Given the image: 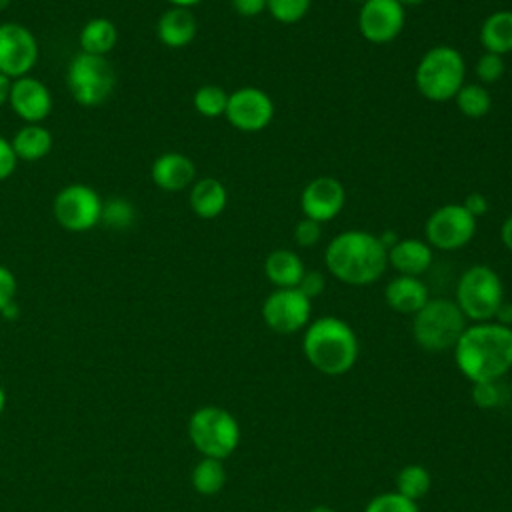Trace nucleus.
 <instances>
[{
    "instance_id": "obj_32",
    "label": "nucleus",
    "mask_w": 512,
    "mask_h": 512,
    "mask_svg": "<svg viewBox=\"0 0 512 512\" xmlns=\"http://www.w3.org/2000/svg\"><path fill=\"white\" fill-rule=\"evenodd\" d=\"M504 70H506L504 56L494 54V52H482L474 66V72H476L480 84H484V86L498 82L504 76Z\"/></svg>"
},
{
    "instance_id": "obj_21",
    "label": "nucleus",
    "mask_w": 512,
    "mask_h": 512,
    "mask_svg": "<svg viewBox=\"0 0 512 512\" xmlns=\"http://www.w3.org/2000/svg\"><path fill=\"white\" fill-rule=\"evenodd\" d=\"M188 202L192 212L202 220H214L218 218L228 204V190L226 186L212 176L196 178L190 186Z\"/></svg>"
},
{
    "instance_id": "obj_19",
    "label": "nucleus",
    "mask_w": 512,
    "mask_h": 512,
    "mask_svg": "<svg viewBox=\"0 0 512 512\" xmlns=\"http://www.w3.org/2000/svg\"><path fill=\"white\" fill-rule=\"evenodd\" d=\"M434 260L432 246L420 238H398V242L388 248V266L398 274L422 276Z\"/></svg>"
},
{
    "instance_id": "obj_38",
    "label": "nucleus",
    "mask_w": 512,
    "mask_h": 512,
    "mask_svg": "<svg viewBox=\"0 0 512 512\" xmlns=\"http://www.w3.org/2000/svg\"><path fill=\"white\" fill-rule=\"evenodd\" d=\"M16 164H18V158H16V154L12 150L10 140L0 136V182L14 174Z\"/></svg>"
},
{
    "instance_id": "obj_25",
    "label": "nucleus",
    "mask_w": 512,
    "mask_h": 512,
    "mask_svg": "<svg viewBox=\"0 0 512 512\" xmlns=\"http://www.w3.org/2000/svg\"><path fill=\"white\" fill-rule=\"evenodd\" d=\"M116 42H118L116 24L104 16L90 18L78 34L80 52L94 54V56H106L108 52L114 50Z\"/></svg>"
},
{
    "instance_id": "obj_20",
    "label": "nucleus",
    "mask_w": 512,
    "mask_h": 512,
    "mask_svg": "<svg viewBox=\"0 0 512 512\" xmlns=\"http://www.w3.org/2000/svg\"><path fill=\"white\" fill-rule=\"evenodd\" d=\"M198 32L196 16L190 8L170 6L164 10L156 22V36L168 48L188 46Z\"/></svg>"
},
{
    "instance_id": "obj_8",
    "label": "nucleus",
    "mask_w": 512,
    "mask_h": 512,
    "mask_svg": "<svg viewBox=\"0 0 512 512\" xmlns=\"http://www.w3.org/2000/svg\"><path fill=\"white\" fill-rule=\"evenodd\" d=\"M188 436L194 448L206 458L224 460L240 442V426L228 410L218 406H202L190 416Z\"/></svg>"
},
{
    "instance_id": "obj_27",
    "label": "nucleus",
    "mask_w": 512,
    "mask_h": 512,
    "mask_svg": "<svg viewBox=\"0 0 512 512\" xmlns=\"http://www.w3.org/2000/svg\"><path fill=\"white\" fill-rule=\"evenodd\" d=\"M226 482V470L222 460L216 458H202L192 470V486L202 496H214L222 490Z\"/></svg>"
},
{
    "instance_id": "obj_11",
    "label": "nucleus",
    "mask_w": 512,
    "mask_h": 512,
    "mask_svg": "<svg viewBox=\"0 0 512 512\" xmlns=\"http://www.w3.org/2000/svg\"><path fill=\"white\" fill-rule=\"evenodd\" d=\"M312 300L298 288H276L262 304V318L276 334H294L310 324Z\"/></svg>"
},
{
    "instance_id": "obj_44",
    "label": "nucleus",
    "mask_w": 512,
    "mask_h": 512,
    "mask_svg": "<svg viewBox=\"0 0 512 512\" xmlns=\"http://www.w3.org/2000/svg\"><path fill=\"white\" fill-rule=\"evenodd\" d=\"M0 314H2L6 320H14V318H18V306H16V300H14V302H10L8 306H4Z\"/></svg>"
},
{
    "instance_id": "obj_35",
    "label": "nucleus",
    "mask_w": 512,
    "mask_h": 512,
    "mask_svg": "<svg viewBox=\"0 0 512 512\" xmlns=\"http://www.w3.org/2000/svg\"><path fill=\"white\" fill-rule=\"evenodd\" d=\"M296 288H298L306 298L314 300V298H318V296L324 292V288H326V276H324L322 272H318V270H306Z\"/></svg>"
},
{
    "instance_id": "obj_30",
    "label": "nucleus",
    "mask_w": 512,
    "mask_h": 512,
    "mask_svg": "<svg viewBox=\"0 0 512 512\" xmlns=\"http://www.w3.org/2000/svg\"><path fill=\"white\" fill-rule=\"evenodd\" d=\"M312 8V0H266V10L280 24L300 22Z\"/></svg>"
},
{
    "instance_id": "obj_24",
    "label": "nucleus",
    "mask_w": 512,
    "mask_h": 512,
    "mask_svg": "<svg viewBox=\"0 0 512 512\" xmlns=\"http://www.w3.org/2000/svg\"><path fill=\"white\" fill-rule=\"evenodd\" d=\"M12 150L18 160L36 162L50 154L52 150V134L42 124H24L16 130L10 140Z\"/></svg>"
},
{
    "instance_id": "obj_46",
    "label": "nucleus",
    "mask_w": 512,
    "mask_h": 512,
    "mask_svg": "<svg viewBox=\"0 0 512 512\" xmlns=\"http://www.w3.org/2000/svg\"><path fill=\"white\" fill-rule=\"evenodd\" d=\"M398 4H402L404 8H408V6H418V4H424L426 0H396Z\"/></svg>"
},
{
    "instance_id": "obj_16",
    "label": "nucleus",
    "mask_w": 512,
    "mask_h": 512,
    "mask_svg": "<svg viewBox=\"0 0 512 512\" xmlns=\"http://www.w3.org/2000/svg\"><path fill=\"white\" fill-rule=\"evenodd\" d=\"M8 106L24 124H40L52 112V94L42 80L28 74L12 80Z\"/></svg>"
},
{
    "instance_id": "obj_2",
    "label": "nucleus",
    "mask_w": 512,
    "mask_h": 512,
    "mask_svg": "<svg viewBox=\"0 0 512 512\" xmlns=\"http://www.w3.org/2000/svg\"><path fill=\"white\" fill-rule=\"evenodd\" d=\"M324 264L336 280L350 286H368L386 272L388 250L378 240V234L352 228L328 242Z\"/></svg>"
},
{
    "instance_id": "obj_29",
    "label": "nucleus",
    "mask_w": 512,
    "mask_h": 512,
    "mask_svg": "<svg viewBox=\"0 0 512 512\" xmlns=\"http://www.w3.org/2000/svg\"><path fill=\"white\" fill-rule=\"evenodd\" d=\"M396 492L410 498V500H418L422 498L428 488H430V474L424 466L420 464H408L404 466L398 476H396Z\"/></svg>"
},
{
    "instance_id": "obj_3",
    "label": "nucleus",
    "mask_w": 512,
    "mask_h": 512,
    "mask_svg": "<svg viewBox=\"0 0 512 512\" xmlns=\"http://www.w3.org/2000/svg\"><path fill=\"white\" fill-rule=\"evenodd\" d=\"M302 350L318 372L340 376L358 360V338L342 318L322 316L306 326Z\"/></svg>"
},
{
    "instance_id": "obj_23",
    "label": "nucleus",
    "mask_w": 512,
    "mask_h": 512,
    "mask_svg": "<svg viewBox=\"0 0 512 512\" xmlns=\"http://www.w3.org/2000/svg\"><path fill=\"white\" fill-rule=\"evenodd\" d=\"M484 52L506 56L512 52V10H496L484 18L478 32Z\"/></svg>"
},
{
    "instance_id": "obj_33",
    "label": "nucleus",
    "mask_w": 512,
    "mask_h": 512,
    "mask_svg": "<svg viewBox=\"0 0 512 512\" xmlns=\"http://www.w3.org/2000/svg\"><path fill=\"white\" fill-rule=\"evenodd\" d=\"M134 220V208L124 198H112L110 202L102 204V220L112 228H126Z\"/></svg>"
},
{
    "instance_id": "obj_49",
    "label": "nucleus",
    "mask_w": 512,
    "mask_h": 512,
    "mask_svg": "<svg viewBox=\"0 0 512 512\" xmlns=\"http://www.w3.org/2000/svg\"><path fill=\"white\" fill-rule=\"evenodd\" d=\"M10 2H12V0H0V12H2V10H6V8L10 6Z\"/></svg>"
},
{
    "instance_id": "obj_12",
    "label": "nucleus",
    "mask_w": 512,
    "mask_h": 512,
    "mask_svg": "<svg viewBox=\"0 0 512 512\" xmlns=\"http://www.w3.org/2000/svg\"><path fill=\"white\" fill-rule=\"evenodd\" d=\"M38 62V42L20 22L0 24V72L12 80L28 76Z\"/></svg>"
},
{
    "instance_id": "obj_48",
    "label": "nucleus",
    "mask_w": 512,
    "mask_h": 512,
    "mask_svg": "<svg viewBox=\"0 0 512 512\" xmlns=\"http://www.w3.org/2000/svg\"><path fill=\"white\" fill-rule=\"evenodd\" d=\"M308 512H336V510H332L330 506H316V508H312Z\"/></svg>"
},
{
    "instance_id": "obj_9",
    "label": "nucleus",
    "mask_w": 512,
    "mask_h": 512,
    "mask_svg": "<svg viewBox=\"0 0 512 512\" xmlns=\"http://www.w3.org/2000/svg\"><path fill=\"white\" fill-rule=\"evenodd\" d=\"M476 226L478 220L462 206V202H448L430 212L424 224V236L432 250L454 252L474 238Z\"/></svg>"
},
{
    "instance_id": "obj_6",
    "label": "nucleus",
    "mask_w": 512,
    "mask_h": 512,
    "mask_svg": "<svg viewBox=\"0 0 512 512\" xmlns=\"http://www.w3.org/2000/svg\"><path fill=\"white\" fill-rule=\"evenodd\" d=\"M458 308L466 320L488 322L504 302V284L494 268L488 264H472L466 268L456 284Z\"/></svg>"
},
{
    "instance_id": "obj_43",
    "label": "nucleus",
    "mask_w": 512,
    "mask_h": 512,
    "mask_svg": "<svg viewBox=\"0 0 512 512\" xmlns=\"http://www.w3.org/2000/svg\"><path fill=\"white\" fill-rule=\"evenodd\" d=\"M10 88H12V78H8V76H4V74L0 72V106L8 104Z\"/></svg>"
},
{
    "instance_id": "obj_7",
    "label": "nucleus",
    "mask_w": 512,
    "mask_h": 512,
    "mask_svg": "<svg viewBox=\"0 0 512 512\" xmlns=\"http://www.w3.org/2000/svg\"><path fill=\"white\" fill-rule=\"evenodd\" d=\"M66 86L76 104L96 108L108 102L116 88V72L106 56L78 52L66 70Z\"/></svg>"
},
{
    "instance_id": "obj_36",
    "label": "nucleus",
    "mask_w": 512,
    "mask_h": 512,
    "mask_svg": "<svg viewBox=\"0 0 512 512\" xmlns=\"http://www.w3.org/2000/svg\"><path fill=\"white\" fill-rule=\"evenodd\" d=\"M472 398L482 408H492L500 402V390L496 382H474Z\"/></svg>"
},
{
    "instance_id": "obj_40",
    "label": "nucleus",
    "mask_w": 512,
    "mask_h": 512,
    "mask_svg": "<svg viewBox=\"0 0 512 512\" xmlns=\"http://www.w3.org/2000/svg\"><path fill=\"white\" fill-rule=\"evenodd\" d=\"M230 4L244 18H254L266 10V0H230Z\"/></svg>"
},
{
    "instance_id": "obj_50",
    "label": "nucleus",
    "mask_w": 512,
    "mask_h": 512,
    "mask_svg": "<svg viewBox=\"0 0 512 512\" xmlns=\"http://www.w3.org/2000/svg\"><path fill=\"white\" fill-rule=\"evenodd\" d=\"M352 2H360V4H362V2H366V0H352Z\"/></svg>"
},
{
    "instance_id": "obj_41",
    "label": "nucleus",
    "mask_w": 512,
    "mask_h": 512,
    "mask_svg": "<svg viewBox=\"0 0 512 512\" xmlns=\"http://www.w3.org/2000/svg\"><path fill=\"white\" fill-rule=\"evenodd\" d=\"M494 318H496L498 324L512 328V302H506V300H504V302L500 304V308L496 310Z\"/></svg>"
},
{
    "instance_id": "obj_14",
    "label": "nucleus",
    "mask_w": 512,
    "mask_h": 512,
    "mask_svg": "<svg viewBox=\"0 0 512 512\" xmlns=\"http://www.w3.org/2000/svg\"><path fill=\"white\" fill-rule=\"evenodd\" d=\"M224 116L240 132H260L274 118V102L262 88L240 86L228 94Z\"/></svg>"
},
{
    "instance_id": "obj_17",
    "label": "nucleus",
    "mask_w": 512,
    "mask_h": 512,
    "mask_svg": "<svg viewBox=\"0 0 512 512\" xmlns=\"http://www.w3.org/2000/svg\"><path fill=\"white\" fill-rule=\"evenodd\" d=\"M150 178L160 190L180 192L194 184L196 164L182 152H164L154 158Z\"/></svg>"
},
{
    "instance_id": "obj_28",
    "label": "nucleus",
    "mask_w": 512,
    "mask_h": 512,
    "mask_svg": "<svg viewBox=\"0 0 512 512\" xmlns=\"http://www.w3.org/2000/svg\"><path fill=\"white\" fill-rule=\"evenodd\" d=\"M228 94L222 86L218 84H204L200 86L194 96H192V104L194 110L204 116V118H218L224 116L226 112V104H228Z\"/></svg>"
},
{
    "instance_id": "obj_5",
    "label": "nucleus",
    "mask_w": 512,
    "mask_h": 512,
    "mask_svg": "<svg viewBox=\"0 0 512 512\" xmlns=\"http://www.w3.org/2000/svg\"><path fill=\"white\" fill-rule=\"evenodd\" d=\"M466 328V316L454 300L430 298L412 320V334L420 348L442 352L456 346Z\"/></svg>"
},
{
    "instance_id": "obj_42",
    "label": "nucleus",
    "mask_w": 512,
    "mask_h": 512,
    "mask_svg": "<svg viewBox=\"0 0 512 512\" xmlns=\"http://www.w3.org/2000/svg\"><path fill=\"white\" fill-rule=\"evenodd\" d=\"M500 240H502L504 248H508L512 252V214L506 216L500 226Z\"/></svg>"
},
{
    "instance_id": "obj_26",
    "label": "nucleus",
    "mask_w": 512,
    "mask_h": 512,
    "mask_svg": "<svg viewBox=\"0 0 512 512\" xmlns=\"http://www.w3.org/2000/svg\"><path fill=\"white\" fill-rule=\"evenodd\" d=\"M454 102L460 114L472 120L486 116L492 108V96L480 82H464V86L456 92Z\"/></svg>"
},
{
    "instance_id": "obj_18",
    "label": "nucleus",
    "mask_w": 512,
    "mask_h": 512,
    "mask_svg": "<svg viewBox=\"0 0 512 512\" xmlns=\"http://www.w3.org/2000/svg\"><path fill=\"white\" fill-rule=\"evenodd\" d=\"M384 300L394 312L414 316L430 300V294L420 276L398 274L386 284Z\"/></svg>"
},
{
    "instance_id": "obj_22",
    "label": "nucleus",
    "mask_w": 512,
    "mask_h": 512,
    "mask_svg": "<svg viewBox=\"0 0 512 512\" xmlns=\"http://www.w3.org/2000/svg\"><path fill=\"white\" fill-rule=\"evenodd\" d=\"M306 272V266L290 248H276L264 260V274L276 288H296Z\"/></svg>"
},
{
    "instance_id": "obj_39",
    "label": "nucleus",
    "mask_w": 512,
    "mask_h": 512,
    "mask_svg": "<svg viewBox=\"0 0 512 512\" xmlns=\"http://www.w3.org/2000/svg\"><path fill=\"white\" fill-rule=\"evenodd\" d=\"M462 206L478 220L480 216H484V214L488 212L490 202H488V198H486L482 192H470V194H466V198L462 200Z\"/></svg>"
},
{
    "instance_id": "obj_15",
    "label": "nucleus",
    "mask_w": 512,
    "mask_h": 512,
    "mask_svg": "<svg viewBox=\"0 0 512 512\" xmlns=\"http://www.w3.org/2000/svg\"><path fill=\"white\" fill-rule=\"evenodd\" d=\"M346 204V188L334 176H316L300 192V210L304 218L320 224L334 220Z\"/></svg>"
},
{
    "instance_id": "obj_37",
    "label": "nucleus",
    "mask_w": 512,
    "mask_h": 512,
    "mask_svg": "<svg viewBox=\"0 0 512 512\" xmlns=\"http://www.w3.org/2000/svg\"><path fill=\"white\" fill-rule=\"evenodd\" d=\"M16 290H18L16 276L12 274L10 268H6V266L0 264V312H2L4 306H8L10 302H14Z\"/></svg>"
},
{
    "instance_id": "obj_31",
    "label": "nucleus",
    "mask_w": 512,
    "mask_h": 512,
    "mask_svg": "<svg viewBox=\"0 0 512 512\" xmlns=\"http://www.w3.org/2000/svg\"><path fill=\"white\" fill-rule=\"evenodd\" d=\"M364 512H418V504L398 492H384L372 498Z\"/></svg>"
},
{
    "instance_id": "obj_47",
    "label": "nucleus",
    "mask_w": 512,
    "mask_h": 512,
    "mask_svg": "<svg viewBox=\"0 0 512 512\" xmlns=\"http://www.w3.org/2000/svg\"><path fill=\"white\" fill-rule=\"evenodd\" d=\"M4 406H6V392H4V388H2V384H0V416H2V412H4Z\"/></svg>"
},
{
    "instance_id": "obj_1",
    "label": "nucleus",
    "mask_w": 512,
    "mask_h": 512,
    "mask_svg": "<svg viewBox=\"0 0 512 512\" xmlns=\"http://www.w3.org/2000/svg\"><path fill=\"white\" fill-rule=\"evenodd\" d=\"M460 372L472 382H496L512 368V328L498 322L466 326L454 346Z\"/></svg>"
},
{
    "instance_id": "obj_13",
    "label": "nucleus",
    "mask_w": 512,
    "mask_h": 512,
    "mask_svg": "<svg viewBox=\"0 0 512 512\" xmlns=\"http://www.w3.org/2000/svg\"><path fill=\"white\" fill-rule=\"evenodd\" d=\"M406 24V8L396 0H366L358 10V30L376 46L394 42Z\"/></svg>"
},
{
    "instance_id": "obj_34",
    "label": "nucleus",
    "mask_w": 512,
    "mask_h": 512,
    "mask_svg": "<svg viewBox=\"0 0 512 512\" xmlns=\"http://www.w3.org/2000/svg\"><path fill=\"white\" fill-rule=\"evenodd\" d=\"M322 238V224L316 222V220H310V218H300L294 226V242L300 246V248H312L320 242Z\"/></svg>"
},
{
    "instance_id": "obj_4",
    "label": "nucleus",
    "mask_w": 512,
    "mask_h": 512,
    "mask_svg": "<svg viewBox=\"0 0 512 512\" xmlns=\"http://www.w3.org/2000/svg\"><path fill=\"white\" fill-rule=\"evenodd\" d=\"M466 82V60L460 50L438 44L426 50L414 70L416 90L430 102L454 100Z\"/></svg>"
},
{
    "instance_id": "obj_10",
    "label": "nucleus",
    "mask_w": 512,
    "mask_h": 512,
    "mask_svg": "<svg viewBox=\"0 0 512 512\" xmlns=\"http://www.w3.org/2000/svg\"><path fill=\"white\" fill-rule=\"evenodd\" d=\"M102 198L88 184L64 186L52 202L56 222L68 232H88L102 220Z\"/></svg>"
},
{
    "instance_id": "obj_45",
    "label": "nucleus",
    "mask_w": 512,
    "mask_h": 512,
    "mask_svg": "<svg viewBox=\"0 0 512 512\" xmlns=\"http://www.w3.org/2000/svg\"><path fill=\"white\" fill-rule=\"evenodd\" d=\"M170 6H180V8H192L196 4H200L202 0H166Z\"/></svg>"
}]
</instances>
